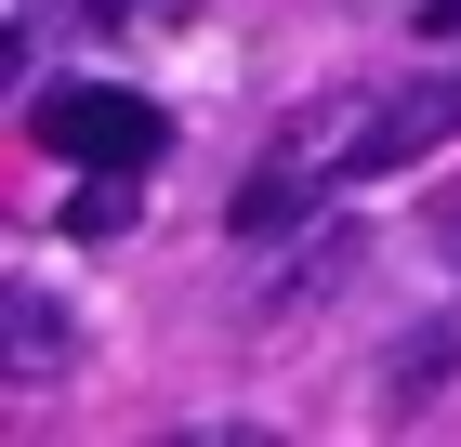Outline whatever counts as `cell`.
Returning a JSON list of instances; mask_svg holds the SVG:
<instances>
[{"mask_svg": "<svg viewBox=\"0 0 461 447\" xmlns=\"http://www.w3.org/2000/svg\"><path fill=\"white\" fill-rule=\"evenodd\" d=\"M448 264H461V210H448Z\"/></svg>", "mask_w": 461, "mask_h": 447, "instance_id": "cell-8", "label": "cell"}, {"mask_svg": "<svg viewBox=\"0 0 461 447\" xmlns=\"http://www.w3.org/2000/svg\"><path fill=\"white\" fill-rule=\"evenodd\" d=\"M93 13H132V0H93Z\"/></svg>", "mask_w": 461, "mask_h": 447, "instance_id": "cell-9", "label": "cell"}, {"mask_svg": "<svg viewBox=\"0 0 461 447\" xmlns=\"http://www.w3.org/2000/svg\"><path fill=\"white\" fill-rule=\"evenodd\" d=\"M0 343H14V369H27V381H53L79 329H67V303H53V290H27V276H14V290H0Z\"/></svg>", "mask_w": 461, "mask_h": 447, "instance_id": "cell-3", "label": "cell"}, {"mask_svg": "<svg viewBox=\"0 0 461 447\" xmlns=\"http://www.w3.org/2000/svg\"><path fill=\"white\" fill-rule=\"evenodd\" d=\"M461 132V79H422V93H356V132L330 172H409V158H435V145Z\"/></svg>", "mask_w": 461, "mask_h": 447, "instance_id": "cell-2", "label": "cell"}, {"mask_svg": "<svg viewBox=\"0 0 461 447\" xmlns=\"http://www.w3.org/2000/svg\"><path fill=\"white\" fill-rule=\"evenodd\" d=\"M303 172H317V158H303V145H290L277 172H264V184H250V198H238V237H277L290 210H303Z\"/></svg>", "mask_w": 461, "mask_h": 447, "instance_id": "cell-4", "label": "cell"}, {"mask_svg": "<svg viewBox=\"0 0 461 447\" xmlns=\"http://www.w3.org/2000/svg\"><path fill=\"white\" fill-rule=\"evenodd\" d=\"M422 40H461V0H422Z\"/></svg>", "mask_w": 461, "mask_h": 447, "instance_id": "cell-7", "label": "cell"}, {"mask_svg": "<svg viewBox=\"0 0 461 447\" xmlns=\"http://www.w3.org/2000/svg\"><path fill=\"white\" fill-rule=\"evenodd\" d=\"M119 224H132V172H93L67 198V237H119Z\"/></svg>", "mask_w": 461, "mask_h": 447, "instance_id": "cell-5", "label": "cell"}, {"mask_svg": "<svg viewBox=\"0 0 461 447\" xmlns=\"http://www.w3.org/2000/svg\"><path fill=\"white\" fill-rule=\"evenodd\" d=\"M448 369H461V329H409L395 343V395H435Z\"/></svg>", "mask_w": 461, "mask_h": 447, "instance_id": "cell-6", "label": "cell"}, {"mask_svg": "<svg viewBox=\"0 0 461 447\" xmlns=\"http://www.w3.org/2000/svg\"><path fill=\"white\" fill-rule=\"evenodd\" d=\"M27 132L53 145V158H79V172H145V158L172 145V119L145 93H119V79H53V93L27 105Z\"/></svg>", "mask_w": 461, "mask_h": 447, "instance_id": "cell-1", "label": "cell"}]
</instances>
